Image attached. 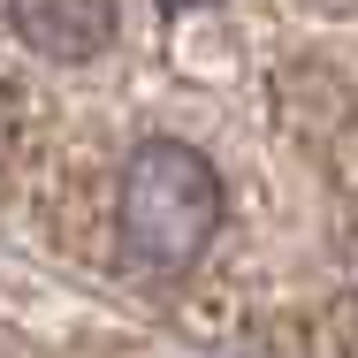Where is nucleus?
I'll list each match as a JSON object with an SVG mask.
<instances>
[{"label":"nucleus","mask_w":358,"mask_h":358,"mask_svg":"<svg viewBox=\"0 0 358 358\" xmlns=\"http://www.w3.org/2000/svg\"><path fill=\"white\" fill-rule=\"evenodd\" d=\"M115 229H122V259L145 275H183L206 259L221 229V176L199 145L183 138H145L122 160V191H115Z\"/></svg>","instance_id":"f257e3e1"},{"label":"nucleus","mask_w":358,"mask_h":358,"mask_svg":"<svg viewBox=\"0 0 358 358\" xmlns=\"http://www.w3.org/2000/svg\"><path fill=\"white\" fill-rule=\"evenodd\" d=\"M8 23L46 62H92L115 38V0H8Z\"/></svg>","instance_id":"f03ea898"},{"label":"nucleus","mask_w":358,"mask_h":358,"mask_svg":"<svg viewBox=\"0 0 358 358\" xmlns=\"http://www.w3.org/2000/svg\"><path fill=\"white\" fill-rule=\"evenodd\" d=\"M160 8H168V15H183V8H214V0H160Z\"/></svg>","instance_id":"7ed1b4c3"}]
</instances>
